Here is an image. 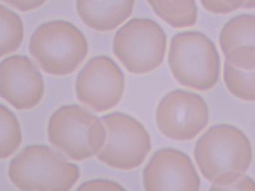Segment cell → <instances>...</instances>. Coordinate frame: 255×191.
Wrapping results in <instances>:
<instances>
[{
  "label": "cell",
  "mask_w": 255,
  "mask_h": 191,
  "mask_svg": "<svg viewBox=\"0 0 255 191\" xmlns=\"http://www.w3.org/2000/svg\"><path fill=\"white\" fill-rule=\"evenodd\" d=\"M224 55L240 46H255V15H238L225 24L220 35Z\"/></svg>",
  "instance_id": "cell-14"
},
{
  "label": "cell",
  "mask_w": 255,
  "mask_h": 191,
  "mask_svg": "<svg viewBox=\"0 0 255 191\" xmlns=\"http://www.w3.org/2000/svg\"><path fill=\"white\" fill-rule=\"evenodd\" d=\"M42 75L25 55H12L0 63V97L15 109L29 110L44 96Z\"/></svg>",
  "instance_id": "cell-11"
},
{
  "label": "cell",
  "mask_w": 255,
  "mask_h": 191,
  "mask_svg": "<svg viewBox=\"0 0 255 191\" xmlns=\"http://www.w3.org/2000/svg\"><path fill=\"white\" fill-rule=\"evenodd\" d=\"M224 82L229 92L246 102H255V71H244L225 62Z\"/></svg>",
  "instance_id": "cell-17"
},
{
  "label": "cell",
  "mask_w": 255,
  "mask_h": 191,
  "mask_svg": "<svg viewBox=\"0 0 255 191\" xmlns=\"http://www.w3.org/2000/svg\"><path fill=\"white\" fill-rule=\"evenodd\" d=\"M166 44L167 37L155 21L134 18L117 31L113 52L129 73L146 74L161 65Z\"/></svg>",
  "instance_id": "cell-6"
},
{
  "label": "cell",
  "mask_w": 255,
  "mask_h": 191,
  "mask_svg": "<svg viewBox=\"0 0 255 191\" xmlns=\"http://www.w3.org/2000/svg\"><path fill=\"white\" fill-rule=\"evenodd\" d=\"M76 191H127L121 185L112 180H90L81 185Z\"/></svg>",
  "instance_id": "cell-19"
},
{
  "label": "cell",
  "mask_w": 255,
  "mask_h": 191,
  "mask_svg": "<svg viewBox=\"0 0 255 191\" xmlns=\"http://www.w3.org/2000/svg\"><path fill=\"white\" fill-rule=\"evenodd\" d=\"M7 175L21 191H70L80 171L48 146L30 145L10 161Z\"/></svg>",
  "instance_id": "cell-2"
},
{
  "label": "cell",
  "mask_w": 255,
  "mask_h": 191,
  "mask_svg": "<svg viewBox=\"0 0 255 191\" xmlns=\"http://www.w3.org/2000/svg\"><path fill=\"white\" fill-rule=\"evenodd\" d=\"M107 140L98 160L114 169L130 171L140 166L151 150V138L143 125L124 113L103 116Z\"/></svg>",
  "instance_id": "cell-7"
},
{
  "label": "cell",
  "mask_w": 255,
  "mask_h": 191,
  "mask_svg": "<svg viewBox=\"0 0 255 191\" xmlns=\"http://www.w3.org/2000/svg\"><path fill=\"white\" fill-rule=\"evenodd\" d=\"M198 168L213 185L226 186L244 177L253 162L248 137L236 126L218 124L198 140L194 150Z\"/></svg>",
  "instance_id": "cell-1"
},
{
  "label": "cell",
  "mask_w": 255,
  "mask_h": 191,
  "mask_svg": "<svg viewBox=\"0 0 255 191\" xmlns=\"http://www.w3.org/2000/svg\"><path fill=\"white\" fill-rule=\"evenodd\" d=\"M19 11L28 12L41 7L47 0H1Z\"/></svg>",
  "instance_id": "cell-21"
},
{
  "label": "cell",
  "mask_w": 255,
  "mask_h": 191,
  "mask_svg": "<svg viewBox=\"0 0 255 191\" xmlns=\"http://www.w3.org/2000/svg\"><path fill=\"white\" fill-rule=\"evenodd\" d=\"M243 8L254 9L255 8V0H247Z\"/></svg>",
  "instance_id": "cell-24"
},
{
  "label": "cell",
  "mask_w": 255,
  "mask_h": 191,
  "mask_svg": "<svg viewBox=\"0 0 255 191\" xmlns=\"http://www.w3.org/2000/svg\"><path fill=\"white\" fill-rule=\"evenodd\" d=\"M154 13L175 28L193 26L197 21L195 0H147Z\"/></svg>",
  "instance_id": "cell-13"
},
{
  "label": "cell",
  "mask_w": 255,
  "mask_h": 191,
  "mask_svg": "<svg viewBox=\"0 0 255 191\" xmlns=\"http://www.w3.org/2000/svg\"><path fill=\"white\" fill-rule=\"evenodd\" d=\"M23 36V24L19 15L0 4V58L16 52Z\"/></svg>",
  "instance_id": "cell-15"
},
{
  "label": "cell",
  "mask_w": 255,
  "mask_h": 191,
  "mask_svg": "<svg viewBox=\"0 0 255 191\" xmlns=\"http://www.w3.org/2000/svg\"><path fill=\"white\" fill-rule=\"evenodd\" d=\"M20 125L9 108L0 104V160L13 156L22 144Z\"/></svg>",
  "instance_id": "cell-16"
},
{
  "label": "cell",
  "mask_w": 255,
  "mask_h": 191,
  "mask_svg": "<svg viewBox=\"0 0 255 191\" xmlns=\"http://www.w3.org/2000/svg\"><path fill=\"white\" fill-rule=\"evenodd\" d=\"M47 136L50 144L69 159L82 162L100 153L107 132L101 118L79 105H69L52 114Z\"/></svg>",
  "instance_id": "cell-4"
},
{
  "label": "cell",
  "mask_w": 255,
  "mask_h": 191,
  "mask_svg": "<svg viewBox=\"0 0 255 191\" xmlns=\"http://www.w3.org/2000/svg\"><path fill=\"white\" fill-rule=\"evenodd\" d=\"M232 11L243 8L247 0H222Z\"/></svg>",
  "instance_id": "cell-23"
},
{
  "label": "cell",
  "mask_w": 255,
  "mask_h": 191,
  "mask_svg": "<svg viewBox=\"0 0 255 191\" xmlns=\"http://www.w3.org/2000/svg\"><path fill=\"white\" fill-rule=\"evenodd\" d=\"M88 50L83 33L61 19L41 24L30 39V54L42 70L52 76H67L76 71Z\"/></svg>",
  "instance_id": "cell-3"
},
{
  "label": "cell",
  "mask_w": 255,
  "mask_h": 191,
  "mask_svg": "<svg viewBox=\"0 0 255 191\" xmlns=\"http://www.w3.org/2000/svg\"><path fill=\"white\" fill-rule=\"evenodd\" d=\"M145 191H199L201 180L191 159L172 148L153 155L142 174Z\"/></svg>",
  "instance_id": "cell-10"
},
{
  "label": "cell",
  "mask_w": 255,
  "mask_h": 191,
  "mask_svg": "<svg viewBox=\"0 0 255 191\" xmlns=\"http://www.w3.org/2000/svg\"><path fill=\"white\" fill-rule=\"evenodd\" d=\"M209 191H255V182L251 177L244 176L236 183L229 186L212 185Z\"/></svg>",
  "instance_id": "cell-20"
},
{
  "label": "cell",
  "mask_w": 255,
  "mask_h": 191,
  "mask_svg": "<svg viewBox=\"0 0 255 191\" xmlns=\"http://www.w3.org/2000/svg\"><path fill=\"white\" fill-rule=\"evenodd\" d=\"M169 65L177 82L190 89L209 91L220 79L218 51L214 42L200 31H184L172 37Z\"/></svg>",
  "instance_id": "cell-5"
},
{
  "label": "cell",
  "mask_w": 255,
  "mask_h": 191,
  "mask_svg": "<svg viewBox=\"0 0 255 191\" xmlns=\"http://www.w3.org/2000/svg\"><path fill=\"white\" fill-rule=\"evenodd\" d=\"M125 76L113 59L106 55L91 58L76 81L78 100L97 113L116 107L125 91Z\"/></svg>",
  "instance_id": "cell-9"
},
{
  "label": "cell",
  "mask_w": 255,
  "mask_h": 191,
  "mask_svg": "<svg viewBox=\"0 0 255 191\" xmlns=\"http://www.w3.org/2000/svg\"><path fill=\"white\" fill-rule=\"evenodd\" d=\"M209 108L199 94L175 90L166 94L156 109L157 129L169 139H194L209 123Z\"/></svg>",
  "instance_id": "cell-8"
},
{
  "label": "cell",
  "mask_w": 255,
  "mask_h": 191,
  "mask_svg": "<svg viewBox=\"0 0 255 191\" xmlns=\"http://www.w3.org/2000/svg\"><path fill=\"white\" fill-rule=\"evenodd\" d=\"M135 0H76V10L82 22L97 31H113L133 12Z\"/></svg>",
  "instance_id": "cell-12"
},
{
  "label": "cell",
  "mask_w": 255,
  "mask_h": 191,
  "mask_svg": "<svg viewBox=\"0 0 255 191\" xmlns=\"http://www.w3.org/2000/svg\"><path fill=\"white\" fill-rule=\"evenodd\" d=\"M226 62L244 71H255V46H240L225 55Z\"/></svg>",
  "instance_id": "cell-18"
},
{
  "label": "cell",
  "mask_w": 255,
  "mask_h": 191,
  "mask_svg": "<svg viewBox=\"0 0 255 191\" xmlns=\"http://www.w3.org/2000/svg\"><path fill=\"white\" fill-rule=\"evenodd\" d=\"M205 10L214 14H227L232 10L222 0H200Z\"/></svg>",
  "instance_id": "cell-22"
}]
</instances>
